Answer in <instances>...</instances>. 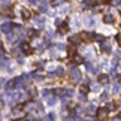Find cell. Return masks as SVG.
Here are the masks:
<instances>
[{
    "mask_svg": "<svg viewBox=\"0 0 121 121\" xmlns=\"http://www.w3.org/2000/svg\"><path fill=\"white\" fill-rule=\"evenodd\" d=\"M21 17H22L24 21H29L31 18V12L29 11V9H22V11H21Z\"/></svg>",
    "mask_w": 121,
    "mask_h": 121,
    "instance_id": "5b68a950",
    "label": "cell"
},
{
    "mask_svg": "<svg viewBox=\"0 0 121 121\" xmlns=\"http://www.w3.org/2000/svg\"><path fill=\"white\" fill-rule=\"evenodd\" d=\"M67 55H69V57H75V55H76V46H75V45H69V48H67Z\"/></svg>",
    "mask_w": 121,
    "mask_h": 121,
    "instance_id": "8992f818",
    "label": "cell"
},
{
    "mask_svg": "<svg viewBox=\"0 0 121 121\" xmlns=\"http://www.w3.org/2000/svg\"><path fill=\"white\" fill-rule=\"evenodd\" d=\"M21 49H22V52H24L26 55H30L31 52H33V48H31L30 43H27V42H22L21 43Z\"/></svg>",
    "mask_w": 121,
    "mask_h": 121,
    "instance_id": "7a4b0ae2",
    "label": "cell"
},
{
    "mask_svg": "<svg viewBox=\"0 0 121 121\" xmlns=\"http://www.w3.org/2000/svg\"><path fill=\"white\" fill-rule=\"evenodd\" d=\"M118 79H120V82H121V75H120V78H118Z\"/></svg>",
    "mask_w": 121,
    "mask_h": 121,
    "instance_id": "ffe728a7",
    "label": "cell"
},
{
    "mask_svg": "<svg viewBox=\"0 0 121 121\" xmlns=\"http://www.w3.org/2000/svg\"><path fill=\"white\" fill-rule=\"evenodd\" d=\"M84 2H85L87 6H94L96 4V0H84Z\"/></svg>",
    "mask_w": 121,
    "mask_h": 121,
    "instance_id": "2e32d148",
    "label": "cell"
},
{
    "mask_svg": "<svg viewBox=\"0 0 121 121\" xmlns=\"http://www.w3.org/2000/svg\"><path fill=\"white\" fill-rule=\"evenodd\" d=\"M115 38H117V42H118V45L121 46V35H117Z\"/></svg>",
    "mask_w": 121,
    "mask_h": 121,
    "instance_id": "d6986e66",
    "label": "cell"
},
{
    "mask_svg": "<svg viewBox=\"0 0 121 121\" xmlns=\"http://www.w3.org/2000/svg\"><path fill=\"white\" fill-rule=\"evenodd\" d=\"M54 94H57V96H64V94H66V91L61 90V88H57V90H54Z\"/></svg>",
    "mask_w": 121,
    "mask_h": 121,
    "instance_id": "4fadbf2b",
    "label": "cell"
},
{
    "mask_svg": "<svg viewBox=\"0 0 121 121\" xmlns=\"http://www.w3.org/2000/svg\"><path fill=\"white\" fill-rule=\"evenodd\" d=\"M13 121H21V120H13Z\"/></svg>",
    "mask_w": 121,
    "mask_h": 121,
    "instance_id": "44dd1931",
    "label": "cell"
},
{
    "mask_svg": "<svg viewBox=\"0 0 121 121\" xmlns=\"http://www.w3.org/2000/svg\"><path fill=\"white\" fill-rule=\"evenodd\" d=\"M79 91L85 96V94H88V91H90V87H88L87 84H81V85H79Z\"/></svg>",
    "mask_w": 121,
    "mask_h": 121,
    "instance_id": "9c48e42d",
    "label": "cell"
},
{
    "mask_svg": "<svg viewBox=\"0 0 121 121\" xmlns=\"http://www.w3.org/2000/svg\"><path fill=\"white\" fill-rule=\"evenodd\" d=\"M93 39H94V40H99V42H103L105 40V38L102 35H93Z\"/></svg>",
    "mask_w": 121,
    "mask_h": 121,
    "instance_id": "5bb4252c",
    "label": "cell"
},
{
    "mask_svg": "<svg viewBox=\"0 0 121 121\" xmlns=\"http://www.w3.org/2000/svg\"><path fill=\"white\" fill-rule=\"evenodd\" d=\"M4 15H8V17H13V13L11 9H4Z\"/></svg>",
    "mask_w": 121,
    "mask_h": 121,
    "instance_id": "e0dca14e",
    "label": "cell"
},
{
    "mask_svg": "<svg viewBox=\"0 0 121 121\" xmlns=\"http://www.w3.org/2000/svg\"><path fill=\"white\" fill-rule=\"evenodd\" d=\"M73 63H75V64H81V63H82V57H78V55H75V57H73Z\"/></svg>",
    "mask_w": 121,
    "mask_h": 121,
    "instance_id": "9a60e30c",
    "label": "cell"
},
{
    "mask_svg": "<svg viewBox=\"0 0 121 121\" xmlns=\"http://www.w3.org/2000/svg\"><path fill=\"white\" fill-rule=\"evenodd\" d=\"M79 38H81V40L88 42V40H91V39H93V33H88V31H82V33L79 35Z\"/></svg>",
    "mask_w": 121,
    "mask_h": 121,
    "instance_id": "277c9868",
    "label": "cell"
},
{
    "mask_svg": "<svg viewBox=\"0 0 121 121\" xmlns=\"http://www.w3.org/2000/svg\"><path fill=\"white\" fill-rule=\"evenodd\" d=\"M67 30H69L67 22H63V24L58 27V31H60V33H67Z\"/></svg>",
    "mask_w": 121,
    "mask_h": 121,
    "instance_id": "8fae6325",
    "label": "cell"
},
{
    "mask_svg": "<svg viewBox=\"0 0 121 121\" xmlns=\"http://www.w3.org/2000/svg\"><path fill=\"white\" fill-rule=\"evenodd\" d=\"M24 112V105H17L15 108H13V114H22Z\"/></svg>",
    "mask_w": 121,
    "mask_h": 121,
    "instance_id": "30bf717a",
    "label": "cell"
},
{
    "mask_svg": "<svg viewBox=\"0 0 121 121\" xmlns=\"http://www.w3.org/2000/svg\"><path fill=\"white\" fill-rule=\"evenodd\" d=\"M97 81H99V84H103V85H106V84L109 82V76L106 75V73H100V75L97 76Z\"/></svg>",
    "mask_w": 121,
    "mask_h": 121,
    "instance_id": "3957f363",
    "label": "cell"
},
{
    "mask_svg": "<svg viewBox=\"0 0 121 121\" xmlns=\"http://www.w3.org/2000/svg\"><path fill=\"white\" fill-rule=\"evenodd\" d=\"M102 49H103L105 52H111V45L106 40H103V42H102Z\"/></svg>",
    "mask_w": 121,
    "mask_h": 121,
    "instance_id": "7c38bea8",
    "label": "cell"
},
{
    "mask_svg": "<svg viewBox=\"0 0 121 121\" xmlns=\"http://www.w3.org/2000/svg\"><path fill=\"white\" fill-rule=\"evenodd\" d=\"M108 112H109L108 108H103V106H102V108L97 109V114H96V115H97V118L102 121V120H105L106 117H108Z\"/></svg>",
    "mask_w": 121,
    "mask_h": 121,
    "instance_id": "6da1fadb",
    "label": "cell"
},
{
    "mask_svg": "<svg viewBox=\"0 0 121 121\" xmlns=\"http://www.w3.org/2000/svg\"><path fill=\"white\" fill-rule=\"evenodd\" d=\"M114 21H115V18H114V15H111V13H106L103 17V22H106V24H112Z\"/></svg>",
    "mask_w": 121,
    "mask_h": 121,
    "instance_id": "52a82bcc",
    "label": "cell"
},
{
    "mask_svg": "<svg viewBox=\"0 0 121 121\" xmlns=\"http://www.w3.org/2000/svg\"><path fill=\"white\" fill-rule=\"evenodd\" d=\"M69 42H70L72 45H76V43H79L81 42V38L78 35H75V36H70V38H69Z\"/></svg>",
    "mask_w": 121,
    "mask_h": 121,
    "instance_id": "ba28073f",
    "label": "cell"
},
{
    "mask_svg": "<svg viewBox=\"0 0 121 121\" xmlns=\"http://www.w3.org/2000/svg\"><path fill=\"white\" fill-rule=\"evenodd\" d=\"M109 3H111V4H115V6H117V4H120V3H121V0H111Z\"/></svg>",
    "mask_w": 121,
    "mask_h": 121,
    "instance_id": "ac0fdd59",
    "label": "cell"
}]
</instances>
